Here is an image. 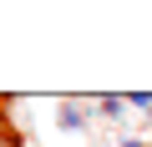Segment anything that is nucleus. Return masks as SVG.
Masks as SVG:
<instances>
[{"label":"nucleus","instance_id":"obj_3","mask_svg":"<svg viewBox=\"0 0 152 147\" xmlns=\"http://www.w3.org/2000/svg\"><path fill=\"white\" fill-rule=\"evenodd\" d=\"M0 147H26V137H20V132L5 122V117H0Z\"/></svg>","mask_w":152,"mask_h":147},{"label":"nucleus","instance_id":"obj_5","mask_svg":"<svg viewBox=\"0 0 152 147\" xmlns=\"http://www.w3.org/2000/svg\"><path fill=\"white\" fill-rule=\"evenodd\" d=\"M117 147H152V142H142V137H117Z\"/></svg>","mask_w":152,"mask_h":147},{"label":"nucleus","instance_id":"obj_4","mask_svg":"<svg viewBox=\"0 0 152 147\" xmlns=\"http://www.w3.org/2000/svg\"><path fill=\"white\" fill-rule=\"evenodd\" d=\"M127 102H132V107H137V112H147V122H152V91H132V97H127Z\"/></svg>","mask_w":152,"mask_h":147},{"label":"nucleus","instance_id":"obj_1","mask_svg":"<svg viewBox=\"0 0 152 147\" xmlns=\"http://www.w3.org/2000/svg\"><path fill=\"white\" fill-rule=\"evenodd\" d=\"M86 107H91V102L66 97V102L56 107V127H61V132H86V122H91V117H86Z\"/></svg>","mask_w":152,"mask_h":147},{"label":"nucleus","instance_id":"obj_2","mask_svg":"<svg viewBox=\"0 0 152 147\" xmlns=\"http://www.w3.org/2000/svg\"><path fill=\"white\" fill-rule=\"evenodd\" d=\"M132 102L127 97H117V91H107V97H91V112H102L107 122H122V112H127Z\"/></svg>","mask_w":152,"mask_h":147}]
</instances>
